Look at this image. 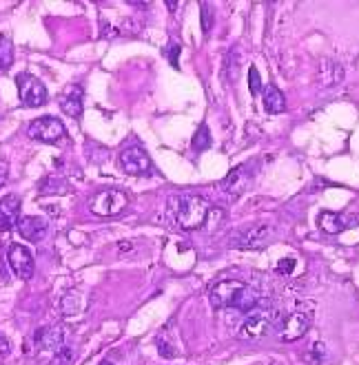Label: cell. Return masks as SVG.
Masks as SVG:
<instances>
[{"label":"cell","mask_w":359,"mask_h":365,"mask_svg":"<svg viewBox=\"0 0 359 365\" xmlns=\"http://www.w3.org/2000/svg\"><path fill=\"white\" fill-rule=\"evenodd\" d=\"M248 168H251L248 164H242V166L231 170V173L222 180V190L226 192L228 197H240L244 192V188L248 186V182L253 178Z\"/></svg>","instance_id":"obj_13"},{"label":"cell","mask_w":359,"mask_h":365,"mask_svg":"<svg viewBox=\"0 0 359 365\" xmlns=\"http://www.w3.org/2000/svg\"><path fill=\"white\" fill-rule=\"evenodd\" d=\"M14 64V47L7 36H0V69H9Z\"/></svg>","instance_id":"obj_19"},{"label":"cell","mask_w":359,"mask_h":365,"mask_svg":"<svg viewBox=\"0 0 359 365\" xmlns=\"http://www.w3.org/2000/svg\"><path fill=\"white\" fill-rule=\"evenodd\" d=\"M60 109L62 113H67L69 118H80L82 115V87L74 84L65 96H60Z\"/></svg>","instance_id":"obj_16"},{"label":"cell","mask_w":359,"mask_h":365,"mask_svg":"<svg viewBox=\"0 0 359 365\" xmlns=\"http://www.w3.org/2000/svg\"><path fill=\"white\" fill-rule=\"evenodd\" d=\"M27 135L42 144H58L67 138L65 124L54 115H42L27 126Z\"/></svg>","instance_id":"obj_3"},{"label":"cell","mask_w":359,"mask_h":365,"mask_svg":"<svg viewBox=\"0 0 359 365\" xmlns=\"http://www.w3.org/2000/svg\"><path fill=\"white\" fill-rule=\"evenodd\" d=\"M344 78V71H342V64H337L335 60H324L320 64V82L324 89H333L335 84H340Z\"/></svg>","instance_id":"obj_17"},{"label":"cell","mask_w":359,"mask_h":365,"mask_svg":"<svg viewBox=\"0 0 359 365\" xmlns=\"http://www.w3.org/2000/svg\"><path fill=\"white\" fill-rule=\"evenodd\" d=\"M9 350H11V346H9L7 336H3V334H0V354H7Z\"/></svg>","instance_id":"obj_28"},{"label":"cell","mask_w":359,"mask_h":365,"mask_svg":"<svg viewBox=\"0 0 359 365\" xmlns=\"http://www.w3.org/2000/svg\"><path fill=\"white\" fill-rule=\"evenodd\" d=\"M211 146V133H208V126L206 124H200L198 133L193 138V148L196 151H204V148Z\"/></svg>","instance_id":"obj_22"},{"label":"cell","mask_w":359,"mask_h":365,"mask_svg":"<svg viewBox=\"0 0 359 365\" xmlns=\"http://www.w3.org/2000/svg\"><path fill=\"white\" fill-rule=\"evenodd\" d=\"M7 262H9V268L14 270V274L18 279H23V282H29L36 272V264H34V257L29 252L27 246H20V244H9V250H7Z\"/></svg>","instance_id":"obj_10"},{"label":"cell","mask_w":359,"mask_h":365,"mask_svg":"<svg viewBox=\"0 0 359 365\" xmlns=\"http://www.w3.org/2000/svg\"><path fill=\"white\" fill-rule=\"evenodd\" d=\"M273 235H275V228L268 226V224L246 226L231 237V246H236V248H262Z\"/></svg>","instance_id":"obj_8"},{"label":"cell","mask_w":359,"mask_h":365,"mask_svg":"<svg viewBox=\"0 0 359 365\" xmlns=\"http://www.w3.org/2000/svg\"><path fill=\"white\" fill-rule=\"evenodd\" d=\"M278 324L275 317H270V312L266 310H258L253 312L246 321L244 326L240 328V339H251V341H258L262 336H266V332Z\"/></svg>","instance_id":"obj_11"},{"label":"cell","mask_w":359,"mask_h":365,"mask_svg":"<svg viewBox=\"0 0 359 365\" xmlns=\"http://www.w3.org/2000/svg\"><path fill=\"white\" fill-rule=\"evenodd\" d=\"M264 109H266V113H284L286 111V98L278 87H273V84H268L264 91Z\"/></svg>","instance_id":"obj_18"},{"label":"cell","mask_w":359,"mask_h":365,"mask_svg":"<svg viewBox=\"0 0 359 365\" xmlns=\"http://www.w3.org/2000/svg\"><path fill=\"white\" fill-rule=\"evenodd\" d=\"M129 206V195L122 188H102L89 200V210L98 217H118Z\"/></svg>","instance_id":"obj_2"},{"label":"cell","mask_w":359,"mask_h":365,"mask_svg":"<svg viewBox=\"0 0 359 365\" xmlns=\"http://www.w3.org/2000/svg\"><path fill=\"white\" fill-rule=\"evenodd\" d=\"M34 341H36V352L40 354H49L54 359L58 356H65L69 359V350L65 348V332L58 326H47V328H40L36 334H34Z\"/></svg>","instance_id":"obj_4"},{"label":"cell","mask_w":359,"mask_h":365,"mask_svg":"<svg viewBox=\"0 0 359 365\" xmlns=\"http://www.w3.org/2000/svg\"><path fill=\"white\" fill-rule=\"evenodd\" d=\"M293 268H295V262H293V259H282V262L278 264V272H282V274H290Z\"/></svg>","instance_id":"obj_25"},{"label":"cell","mask_w":359,"mask_h":365,"mask_svg":"<svg viewBox=\"0 0 359 365\" xmlns=\"http://www.w3.org/2000/svg\"><path fill=\"white\" fill-rule=\"evenodd\" d=\"M208 204L204 197L193 195V192H182L178 197H171V215L176 226L182 230H198L204 226L206 215H208Z\"/></svg>","instance_id":"obj_1"},{"label":"cell","mask_w":359,"mask_h":365,"mask_svg":"<svg viewBox=\"0 0 359 365\" xmlns=\"http://www.w3.org/2000/svg\"><path fill=\"white\" fill-rule=\"evenodd\" d=\"M118 162H120V168L129 175H149L153 168L149 153H146L140 144H131L122 148Z\"/></svg>","instance_id":"obj_5"},{"label":"cell","mask_w":359,"mask_h":365,"mask_svg":"<svg viewBox=\"0 0 359 365\" xmlns=\"http://www.w3.org/2000/svg\"><path fill=\"white\" fill-rule=\"evenodd\" d=\"M62 314H67V317H71V314H76V312H80V294L76 292V294H67L65 299H62Z\"/></svg>","instance_id":"obj_21"},{"label":"cell","mask_w":359,"mask_h":365,"mask_svg":"<svg viewBox=\"0 0 359 365\" xmlns=\"http://www.w3.org/2000/svg\"><path fill=\"white\" fill-rule=\"evenodd\" d=\"M200 9H202V31L208 34L211 27H213V14H211V5L208 3H202Z\"/></svg>","instance_id":"obj_23"},{"label":"cell","mask_w":359,"mask_h":365,"mask_svg":"<svg viewBox=\"0 0 359 365\" xmlns=\"http://www.w3.org/2000/svg\"><path fill=\"white\" fill-rule=\"evenodd\" d=\"M318 224L324 232H342L346 228H353L359 224V215H353V212H333V210H324L320 217H318Z\"/></svg>","instance_id":"obj_12"},{"label":"cell","mask_w":359,"mask_h":365,"mask_svg":"<svg viewBox=\"0 0 359 365\" xmlns=\"http://www.w3.org/2000/svg\"><path fill=\"white\" fill-rule=\"evenodd\" d=\"M224 220H226V212L222 208H208L206 222H204L202 228H206L208 232H213V230H218L224 224Z\"/></svg>","instance_id":"obj_20"},{"label":"cell","mask_w":359,"mask_h":365,"mask_svg":"<svg viewBox=\"0 0 359 365\" xmlns=\"http://www.w3.org/2000/svg\"><path fill=\"white\" fill-rule=\"evenodd\" d=\"M7 170H9L7 162H0V188L7 184Z\"/></svg>","instance_id":"obj_27"},{"label":"cell","mask_w":359,"mask_h":365,"mask_svg":"<svg viewBox=\"0 0 359 365\" xmlns=\"http://www.w3.org/2000/svg\"><path fill=\"white\" fill-rule=\"evenodd\" d=\"M98 365H113V363H111V361H100Z\"/></svg>","instance_id":"obj_29"},{"label":"cell","mask_w":359,"mask_h":365,"mask_svg":"<svg viewBox=\"0 0 359 365\" xmlns=\"http://www.w3.org/2000/svg\"><path fill=\"white\" fill-rule=\"evenodd\" d=\"M16 230L20 232V237L27 242H40L47 235V222L42 217H20Z\"/></svg>","instance_id":"obj_15"},{"label":"cell","mask_w":359,"mask_h":365,"mask_svg":"<svg viewBox=\"0 0 359 365\" xmlns=\"http://www.w3.org/2000/svg\"><path fill=\"white\" fill-rule=\"evenodd\" d=\"M244 290L242 282H236V279H224V282H218L213 288H211V306L216 310H224V308H236L240 292Z\"/></svg>","instance_id":"obj_7"},{"label":"cell","mask_w":359,"mask_h":365,"mask_svg":"<svg viewBox=\"0 0 359 365\" xmlns=\"http://www.w3.org/2000/svg\"><path fill=\"white\" fill-rule=\"evenodd\" d=\"M248 84H251V93L253 96H258L262 91V80H260V73H258L256 67H251V71H248Z\"/></svg>","instance_id":"obj_24"},{"label":"cell","mask_w":359,"mask_h":365,"mask_svg":"<svg viewBox=\"0 0 359 365\" xmlns=\"http://www.w3.org/2000/svg\"><path fill=\"white\" fill-rule=\"evenodd\" d=\"M310 324H313L310 312L295 310V312H290L288 317H282V319H280V324H278L280 341H284V343H293V341L302 339V336L308 332Z\"/></svg>","instance_id":"obj_6"},{"label":"cell","mask_w":359,"mask_h":365,"mask_svg":"<svg viewBox=\"0 0 359 365\" xmlns=\"http://www.w3.org/2000/svg\"><path fill=\"white\" fill-rule=\"evenodd\" d=\"M20 197L18 195H5L0 200V230H11L18 226L20 220Z\"/></svg>","instance_id":"obj_14"},{"label":"cell","mask_w":359,"mask_h":365,"mask_svg":"<svg viewBox=\"0 0 359 365\" xmlns=\"http://www.w3.org/2000/svg\"><path fill=\"white\" fill-rule=\"evenodd\" d=\"M178 53H180V47L178 45H171V47H168V60H171V64H173V67H178Z\"/></svg>","instance_id":"obj_26"},{"label":"cell","mask_w":359,"mask_h":365,"mask_svg":"<svg viewBox=\"0 0 359 365\" xmlns=\"http://www.w3.org/2000/svg\"><path fill=\"white\" fill-rule=\"evenodd\" d=\"M18 96L25 106H42L47 102V87L31 73H20L16 78Z\"/></svg>","instance_id":"obj_9"}]
</instances>
